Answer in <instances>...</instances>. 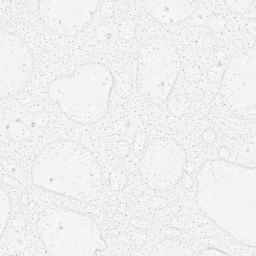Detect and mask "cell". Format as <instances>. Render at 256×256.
Wrapping results in <instances>:
<instances>
[{
	"mask_svg": "<svg viewBox=\"0 0 256 256\" xmlns=\"http://www.w3.org/2000/svg\"><path fill=\"white\" fill-rule=\"evenodd\" d=\"M201 138L206 143H212L216 140V133L212 129H206L202 132Z\"/></svg>",
	"mask_w": 256,
	"mask_h": 256,
	"instance_id": "obj_19",
	"label": "cell"
},
{
	"mask_svg": "<svg viewBox=\"0 0 256 256\" xmlns=\"http://www.w3.org/2000/svg\"><path fill=\"white\" fill-rule=\"evenodd\" d=\"M185 166L186 153L181 144L171 137H162L145 147L139 161V173L149 189L166 192L178 184Z\"/></svg>",
	"mask_w": 256,
	"mask_h": 256,
	"instance_id": "obj_7",
	"label": "cell"
},
{
	"mask_svg": "<svg viewBox=\"0 0 256 256\" xmlns=\"http://www.w3.org/2000/svg\"><path fill=\"white\" fill-rule=\"evenodd\" d=\"M181 69L180 54L167 37H154L142 44L137 55L136 84L140 95L153 104L165 103Z\"/></svg>",
	"mask_w": 256,
	"mask_h": 256,
	"instance_id": "obj_5",
	"label": "cell"
},
{
	"mask_svg": "<svg viewBox=\"0 0 256 256\" xmlns=\"http://www.w3.org/2000/svg\"><path fill=\"white\" fill-rule=\"evenodd\" d=\"M114 76L102 63H84L48 86L51 101L71 121L90 124L107 112Z\"/></svg>",
	"mask_w": 256,
	"mask_h": 256,
	"instance_id": "obj_3",
	"label": "cell"
},
{
	"mask_svg": "<svg viewBox=\"0 0 256 256\" xmlns=\"http://www.w3.org/2000/svg\"><path fill=\"white\" fill-rule=\"evenodd\" d=\"M37 229L50 255L89 256L107 248L94 219L70 208L47 207L39 215Z\"/></svg>",
	"mask_w": 256,
	"mask_h": 256,
	"instance_id": "obj_4",
	"label": "cell"
},
{
	"mask_svg": "<svg viewBox=\"0 0 256 256\" xmlns=\"http://www.w3.org/2000/svg\"><path fill=\"white\" fill-rule=\"evenodd\" d=\"M220 93L230 111L243 120L256 118V49L236 51L221 77Z\"/></svg>",
	"mask_w": 256,
	"mask_h": 256,
	"instance_id": "obj_6",
	"label": "cell"
},
{
	"mask_svg": "<svg viewBox=\"0 0 256 256\" xmlns=\"http://www.w3.org/2000/svg\"><path fill=\"white\" fill-rule=\"evenodd\" d=\"M207 26L214 32H221L226 26V20L222 15H212L207 20Z\"/></svg>",
	"mask_w": 256,
	"mask_h": 256,
	"instance_id": "obj_15",
	"label": "cell"
},
{
	"mask_svg": "<svg viewBox=\"0 0 256 256\" xmlns=\"http://www.w3.org/2000/svg\"><path fill=\"white\" fill-rule=\"evenodd\" d=\"M111 35H112V31L107 25L101 24L95 29V37L99 42H105L109 40Z\"/></svg>",
	"mask_w": 256,
	"mask_h": 256,
	"instance_id": "obj_16",
	"label": "cell"
},
{
	"mask_svg": "<svg viewBox=\"0 0 256 256\" xmlns=\"http://www.w3.org/2000/svg\"><path fill=\"white\" fill-rule=\"evenodd\" d=\"M218 156H219V159H222V160H229V158H230V152H229V150H228L226 147H221V148L219 149Z\"/></svg>",
	"mask_w": 256,
	"mask_h": 256,
	"instance_id": "obj_20",
	"label": "cell"
},
{
	"mask_svg": "<svg viewBox=\"0 0 256 256\" xmlns=\"http://www.w3.org/2000/svg\"><path fill=\"white\" fill-rule=\"evenodd\" d=\"M199 254L201 255H209V256H220V255H226L225 251H222L220 249L216 248H204L199 251Z\"/></svg>",
	"mask_w": 256,
	"mask_h": 256,
	"instance_id": "obj_18",
	"label": "cell"
},
{
	"mask_svg": "<svg viewBox=\"0 0 256 256\" xmlns=\"http://www.w3.org/2000/svg\"><path fill=\"white\" fill-rule=\"evenodd\" d=\"M226 4L228 5L229 8L237 10L238 12H244L246 10H248L253 4L254 1H250V0H243V1H229L226 2Z\"/></svg>",
	"mask_w": 256,
	"mask_h": 256,
	"instance_id": "obj_17",
	"label": "cell"
},
{
	"mask_svg": "<svg viewBox=\"0 0 256 256\" xmlns=\"http://www.w3.org/2000/svg\"><path fill=\"white\" fill-rule=\"evenodd\" d=\"M200 210L237 242L256 246V169L229 160L205 162L197 173Z\"/></svg>",
	"mask_w": 256,
	"mask_h": 256,
	"instance_id": "obj_1",
	"label": "cell"
},
{
	"mask_svg": "<svg viewBox=\"0 0 256 256\" xmlns=\"http://www.w3.org/2000/svg\"><path fill=\"white\" fill-rule=\"evenodd\" d=\"M33 183L46 191L81 202L96 199L102 189V170L82 144L59 139L45 145L31 170Z\"/></svg>",
	"mask_w": 256,
	"mask_h": 256,
	"instance_id": "obj_2",
	"label": "cell"
},
{
	"mask_svg": "<svg viewBox=\"0 0 256 256\" xmlns=\"http://www.w3.org/2000/svg\"><path fill=\"white\" fill-rule=\"evenodd\" d=\"M167 109L171 114L182 115L186 113L190 107V100L184 95H177L167 100Z\"/></svg>",
	"mask_w": 256,
	"mask_h": 256,
	"instance_id": "obj_12",
	"label": "cell"
},
{
	"mask_svg": "<svg viewBox=\"0 0 256 256\" xmlns=\"http://www.w3.org/2000/svg\"><path fill=\"white\" fill-rule=\"evenodd\" d=\"M7 133L12 139L16 141L27 140L31 135L29 128L21 121L10 122L7 126Z\"/></svg>",
	"mask_w": 256,
	"mask_h": 256,
	"instance_id": "obj_13",
	"label": "cell"
},
{
	"mask_svg": "<svg viewBox=\"0 0 256 256\" xmlns=\"http://www.w3.org/2000/svg\"><path fill=\"white\" fill-rule=\"evenodd\" d=\"M11 211V202L6 189L0 187V232L3 233Z\"/></svg>",
	"mask_w": 256,
	"mask_h": 256,
	"instance_id": "obj_11",
	"label": "cell"
},
{
	"mask_svg": "<svg viewBox=\"0 0 256 256\" xmlns=\"http://www.w3.org/2000/svg\"><path fill=\"white\" fill-rule=\"evenodd\" d=\"M34 70L32 52L18 35L0 34V95L14 96L28 84Z\"/></svg>",
	"mask_w": 256,
	"mask_h": 256,
	"instance_id": "obj_8",
	"label": "cell"
},
{
	"mask_svg": "<svg viewBox=\"0 0 256 256\" xmlns=\"http://www.w3.org/2000/svg\"><path fill=\"white\" fill-rule=\"evenodd\" d=\"M142 8L162 25H177L189 19L198 9L197 1H142Z\"/></svg>",
	"mask_w": 256,
	"mask_h": 256,
	"instance_id": "obj_10",
	"label": "cell"
},
{
	"mask_svg": "<svg viewBox=\"0 0 256 256\" xmlns=\"http://www.w3.org/2000/svg\"><path fill=\"white\" fill-rule=\"evenodd\" d=\"M136 32V25L132 19H125L121 21L118 27V35L123 40H131L134 38Z\"/></svg>",
	"mask_w": 256,
	"mask_h": 256,
	"instance_id": "obj_14",
	"label": "cell"
},
{
	"mask_svg": "<svg viewBox=\"0 0 256 256\" xmlns=\"http://www.w3.org/2000/svg\"><path fill=\"white\" fill-rule=\"evenodd\" d=\"M100 1H39L37 12L42 23L60 35H75L93 19Z\"/></svg>",
	"mask_w": 256,
	"mask_h": 256,
	"instance_id": "obj_9",
	"label": "cell"
}]
</instances>
